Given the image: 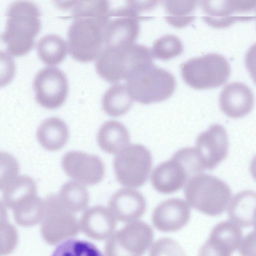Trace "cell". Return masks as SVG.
I'll return each instance as SVG.
<instances>
[{
	"mask_svg": "<svg viewBox=\"0 0 256 256\" xmlns=\"http://www.w3.org/2000/svg\"><path fill=\"white\" fill-rule=\"evenodd\" d=\"M98 75L106 82L117 84L153 64L150 50L145 46L132 43L120 46H104L96 58Z\"/></svg>",
	"mask_w": 256,
	"mask_h": 256,
	"instance_id": "cell-1",
	"label": "cell"
},
{
	"mask_svg": "<svg viewBox=\"0 0 256 256\" xmlns=\"http://www.w3.org/2000/svg\"><path fill=\"white\" fill-rule=\"evenodd\" d=\"M40 16L38 8L32 2L16 1L9 6L2 38L10 56H22L30 50L40 28Z\"/></svg>",
	"mask_w": 256,
	"mask_h": 256,
	"instance_id": "cell-2",
	"label": "cell"
},
{
	"mask_svg": "<svg viewBox=\"0 0 256 256\" xmlns=\"http://www.w3.org/2000/svg\"><path fill=\"white\" fill-rule=\"evenodd\" d=\"M184 194L190 206L210 216L222 214L232 198L231 190L226 182L216 176L202 173L188 180Z\"/></svg>",
	"mask_w": 256,
	"mask_h": 256,
	"instance_id": "cell-3",
	"label": "cell"
},
{
	"mask_svg": "<svg viewBox=\"0 0 256 256\" xmlns=\"http://www.w3.org/2000/svg\"><path fill=\"white\" fill-rule=\"evenodd\" d=\"M109 16L74 18L68 29L67 42L73 58L82 62L96 60L104 47L103 30Z\"/></svg>",
	"mask_w": 256,
	"mask_h": 256,
	"instance_id": "cell-4",
	"label": "cell"
},
{
	"mask_svg": "<svg viewBox=\"0 0 256 256\" xmlns=\"http://www.w3.org/2000/svg\"><path fill=\"white\" fill-rule=\"evenodd\" d=\"M125 84L134 100L148 104L168 99L175 90L176 82L171 73L153 64L134 73Z\"/></svg>",
	"mask_w": 256,
	"mask_h": 256,
	"instance_id": "cell-5",
	"label": "cell"
},
{
	"mask_svg": "<svg viewBox=\"0 0 256 256\" xmlns=\"http://www.w3.org/2000/svg\"><path fill=\"white\" fill-rule=\"evenodd\" d=\"M200 170L192 151L183 148L176 152L170 160L159 164L153 170L150 181L158 192L169 194L177 192Z\"/></svg>",
	"mask_w": 256,
	"mask_h": 256,
	"instance_id": "cell-6",
	"label": "cell"
},
{
	"mask_svg": "<svg viewBox=\"0 0 256 256\" xmlns=\"http://www.w3.org/2000/svg\"><path fill=\"white\" fill-rule=\"evenodd\" d=\"M184 82L192 88L204 90L218 87L230 75V66L222 55L210 53L192 58L180 65Z\"/></svg>",
	"mask_w": 256,
	"mask_h": 256,
	"instance_id": "cell-7",
	"label": "cell"
},
{
	"mask_svg": "<svg viewBox=\"0 0 256 256\" xmlns=\"http://www.w3.org/2000/svg\"><path fill=\"white\" fill-rule=\"evenodd\" d=\"M113 166L120 184L129 188H139L148 178L152 166V157L144 146L131 144L117 154Z\"/></svg>",
	"mask_w": 256,
	"mask_h": 256,
	"instance_id": "cell-8",
	"label": "cell"
},
{
	"mask_svg": "<svg viewBox=\"0 0 256 256\" xmlns=\"http://www.w3.org/2000/svg\"><path fill=\"white\" fill-rule=\"evenodd\" d=\"M44 202V213L40 226L44 240L54 245L77 235L80 230L79 222L63 207L57 195L49 194Z\"/></svg>",
	"mask_w": 256,
	"mask_h": 256,
	"instance_id": "cell-9",
	"label": "cell"
},
{
	"mask_svg": "<svg viewBox=\"0 0 256 256\" xmlns=\"http://www.w3.org/2000/svg\"><path fill=\"white\" fill-rule=\"evenodd\" d=\"M33 86L37 102L49 110L61 106L68 93V84L66 74L54 66L40 70L34 77Z\"/></svg>",
	"mask_w": 256,
	"mask_h": 256,
	"instance_id": "cell-10",
	"label": "cell"
},
{
	"mask_svg": "<svg viewBox=\"0 0 256 256\" xmlns=\"http://www.w3.org/2000/svg\"><path fill=\"white\" fill-rule=\"evenodd\" d=\"M229 146L227 132L222 126L212 124L198 134L194 147L204 170H212L226 157Z\"/></svg>",
	"mask_w": 256,
	"mask_h": 256,
	"instance_id": "cell-11",
	"label": "cell"
},
{
	"mask_svg": "<svg viewBox=\"0 0 256 256\" xmlns=\"http://www.w3.org/2000/svg\"><path fill=\"white\" fill-rule=\"evenodd\" d=\"M103 30L104 46H120L134 43L140 32L138 14L126 5L110 11Z\"/></svg>",
	"mask_w": 256,
	"mask_h": 256,
	"instance_id": "cell-12",
	"label": "cell"
},
{
	"mask_svg": "<svg viewBox=\"0 0 256 256\" xmlns=\"http://www.w3.org/2000/svg\"><path fill=\"white\" fill-rule=\"evenodd\" d=\"M61 164L68 176L82 184L95 185L104 175V166L101 159L80 151L66 152L62 157Z\"/></svg>",
	"mask_w": 256,
	"mask_h": 256,
	"instance_id": "cell-13",
	"label": "cell"
},
{
	"mask_svg": "<svg viewBox=\"0 0 256 256\" xmlns=\"http://www.w3.org/2000/svg\"><path fill=\"white\" fill-rule=\"evenodd\" d=\"M256 3V0H204L201 4L205 14L203 18L214 28H227L236 20H244L238 15L250 12L255 8Z\"/></svg>",
	"mask_w": 256,
	"mask_h": 256,
	"instance_id": "cell-14",
	"label": "cell"
},
{
	"mask_svg": "<svg viewBox=\"0 0 256 256\" xmlns=\"http://www.w3.org/2000/svg\"><path fill=\"white\" fill-rule=\"evenodd\" d=\"M190 214V206L186 201L172 198L163 201L155 208L152 220L158 230L162 232H174L188 224Z\"/></svg>",
	"mask_w": 256,
	"mask_h": 256,
	"instance_id": "cell-15",
	"label": "cell"
},
{
	"mask_svg": "<svg viewBox=\"0 0 256 256\" xmlns=\"http://www.w3.org/2000/svg\"><path fill=\"white\" fill-rule=\"evenodd\" d=\"M219 104L222 111L228 117L240 118L252 110L254 96L250 88L245 84L232 82L225 86L222 90Z\"/></svg>",
	"mask_w": 256,
	"mask_h": 256,
	"instance_id": "cell-16",
	"label": "cell"
},
{
	"mask_svg": "<svg viewBox=\"0 0 256 256\" xmlns=\"http://www.w3.org/2000/svg\"><path fill=\"white\" fill-rule=\"evenodd\" d=\"M108 207L116 220L128 223L138 220L144 214L146 204L140 192L124 188L117 190L112 196Z\"/></svg>",
	"mask_w": 256,
	"mask_h": 256,
	"instance_id": "cell-17",
	"label": "cell"
},
{
	"mask_svg": "<svg viewBox=\"0 0 256 256\" xmlns=\"http://www.w3.org/2000/svg\"><path fill=\"white\" fill-rule=\"evenodd\" d=\"M114 234L120 247L132 256H142L154 238L151 227L139 220L128 223Z\"/></svg>",
	"mask_w": 256,
	"mask_h": 256,
	"instance_id": "cell-18",
	"label": "cell"
},
{
	"mask_svg": "<svg viewBox=\"0 0 256 256\" xmlns=\"http://www.w3.org/2000/svg\"><path fill=\"white\" fill-rule=\"evenodd\" d=\"M79 225L80 230L88 237L102 240L108 239L114 232L116 219L109 209L96 206L84 212Z\"/></svg>",
	"mask_w": 256,
	"mask_h": 256,
	"instance_id": "cell-19",
	"label": "cell"
},
{
	"mask_svg": "<svg viewBox=\"0 0 256 256\" xmlns=\"http://www.w3.org/2000/svg\"><path fill=\"white\" fill-rule=\"evenodd\" d=\"M256 193L252 190H244L231 198L228 206L229 220L240 228L254 225L256 222Z\"/></svg>",
	"mask_w": 256,
	"mask_h": 256,
	"instance_id": "cell-20",
	"label": "cell"
},
{
	"mask_svg": "<svg viewBox=\"0 0 256 256\" xmlns=\"http://www.w3.org/2000/svg\"><path fill=\"white\" fill-rule=\"evenodd\" d=\"M69 137L68 127L60 118L52 116L44 120L36 130V138L41 146L49 151L61 149Z\"/></svg>",
	"mask_w": 256,
	"mask_h": 256,
	"instance_id": "cell-21",
	"label": "cell"
},
{
	"mask_svg": "<svg viewBox=\"0 0 256 256\" xmlns=\"http://www.w3.org/2000/svg\"><path fill=\"white\" fill-rule=\"evenodd\" d=\"M130 142L126 127L119 122L110 120L104 122L98 130L97 142L106 152L116 154L125 148Z\"/></svg>",
	"mask_w": 256,
	"mask_h": 256,
	"instance_id": "cell-22",
	"label": "cell"
},
{
	"mask_svg": "<svg viewBox=\"0 0 256 256\" xmlns=\"http://www.w3.org/2000/svg\"><path fill=\"white\" fill-rule=\"evenodd\" d=\"M37 187L30 177L22 175L3 191L2 200L8 208L14 210L32 198L37 196Z\"/></svg>",
	"mask_w": 256,
	"mask_h": 256,
	"instance_id": "cell-23",
	"label": "cell"
},
{
	"mask_svg": "<svg viewBox=\"0 0 256 256\" xmlns=\"http://www.w3.org/2000/svg\"><path fill=\"white\" fill-rule=\"evenodd\" d=\"M133 102L126 84L117 83L104 92L102 97V107L108 116L118 117L130 110Z\"/></svg>",
	"mask_w": 256,
	"mask_h": 256,
	"instance_id": "cell-24",
	"label": "cell"
},
{
	"mask_svg": "<svg viewBox=\"0 0 256 256\" xmlns=\"http://www.w3.org/2000/svg\"><path fill=\"white\" fill-rule=\"evenodd\" d=\"M68 51L67 42L60 36L48 34L42 37L36 44L40 59L50 66L62 62Z\"/></svg>",
	"mask_w": 256,
	"mask_h": 256,
	"instance_id": "cell-25",
	"label": "cell"
},
{
	"mask_svg": "<svg viewBox=\"0 0 256 256\" xmlns=\"http://www.w3.org/2000/svg\"><path fill=\"white\" fill-rule=\"evenodd\" d=\"M57 196L63 207L73 214L84 210L90 200L86 188L74 180L68 181L62 184Z\"/></svg>",
	"mask_w": 256,
	"mask_h": 256,
	"instance_id": "cell-26",
	"label": "cell"
},
{
	"mask_svg": "<svg viewBox=\"0 0 256 256\" xmlns=\"http://www.w3.org/2000/svg\"><path fill=\"white\" fill-rule=\"evenodd\" d=\"M197 1L167 0L164 6L166 22L174 27L181 28L190 24L194 18L192 14Z\"/></svg>",
	"mask_w": 256,
	"mask_h": 256,
	"instance_id": "cell-27",
	"label": "cell"
},
{
	"mask_svg": "<svg viewBox=\"0 0 256 256\" xmlns=\"http://www.w3.org/2000/svg\"><path fill=\"white\" fill-rule=\"evenodd\" d=\"M208 238L221 244L232 253L237 250L242 238V228L230 220L222 221L212 228Z\"/></svg>",
	"mask_w": 256,
	"mask_h": 256,
	"instance_id": "cell-28",
	"label": "cell"
},
{
	"mask_svg": "<svg viewBox=\"0 0 256 256\" xmlns=\"http://www.w3.org/2000/svg\"><path fill=\"white\" fill-rule=\"evenodd\" d=\"M12 211L14 219L18 225L24 227L34 226L43 218L44 200L36 196Z\"/></svg>",
	"mask_w": 256,
	"mask_h": 256,
	"instance_id": "cell-29",
	"label": "cell"
},
{
	"mask_svg": "<svg viewBox=\"0 0 256 256\" xmlns=\"http://www.w3.org/2000/svg\"><path fill=\"white\" fill-rule=\"evenodd\" d=\"M52 256H103L92 244L83 240L70 238L61 242Z\"/></svg>",
	"mask_w": 256,
	"mask_h": 256,
	"instance_id": "cell-30",
	"label": "cell"
},
{
	"mask_svg": "<svg viewBox=\"0 0 256 256\" xmlns=\"http://www.w3.org/2000/svg\"><path fill=\"white\" fill-rule=\"evenodd\" d=\"M182 50L180 40L174 35L168 34L155 40L150 52L152 57L166 60L180 55Z\"/></svg>",
	"mask_w": 256,
	"mask_h": 256,
	"instance_id": "cell-31",
	"label": "cell"
},
{
	"mask_svg": "<svg viewBox=\"0 0 256 256\" xmlns=\"http://www.w3.org/2000/svg\"><path fill=\"white\" fill-rule=\"evenodd\" d=\"M19 170L18 162L12 154L0 151V190L4 191L15 180Z\"/></svg>",
	"mask_w": 256,
	"mask_h": 256,
	"instance_id": "cell-32",
	"label": "cell"
},
{
	"mask_svg": "<svg viewBox=\"0 0 256 256\" xmlns=\"http://www.w3.org/2000/svg\"><path fill=\"white\" fill-rule=\"evenodd\" d=\"M150 256H187L180 244L170 238H162L150 246Z\"/></svg>",
	"mask_w": 256,
	"mask_h": 256,
	"instance_id": "cell-33",
	"label": "cell"
},
{
	"mask_svg": "<svg viewBox=\"0 0 256 256\" xmlns=\"http://www.w3.org/2000/svg\"><path fill=\"white\" fill-rule=\"evenodd\" d=\"M18 242V235L15 227L8 220L0 224V256L12 252Z\"/></svg>",
	"mask_w": 256,
	"mask_h": 256,
	"instance_id": "cell-34",
	"label": "cell"
},
{
	"mask_svg": "<svg viewBox=\"0 0 256 256\" xmlns=\"http://www.w3.org/2000/svg\"><path fill=\"white\" fill-rule=\"evenodd\" d=\"M16 64L12 56L0 50V88L8 84L16 74Z\"/></svg>",
	"mask_w": 256,
	"mask_h": 256,
	"instance_id": "cell-35",
	"label": "cell"
},
{
	"mask_svg": "<svg viewBox=\"0 0 256 256\" xmlns=\"http://www.w3.org/2000/svg\"><path fill=\"white\" fill-rule=\"evenodd\" d=\"M232 254L224 246L208 238L201 247L198 256H231Z\"/></svg>",
	"mask_w": 256,
	"mask_h": 256,
	"instance_id": "cell-36",
	"label": "cell"
},
{
	"mask_svg": "<svg viewBox=\"0 0 256 256\" xmlns=\"http://www.w3.org/2000/svg\"><path fill=\"white\" fill-rule=\"evenodd\" d=\"M256 238L254 230L242 237L238 248L240 256H256Z\"/></svg>",
	"mask_w": 256,
	"mask_h": 256,
	"instance_id": "cell-37",
	"label": "cell"
},
{
	"mask_svg": "<svg viewBox=\"0 0 256 256\" xmlns=\"http://www.w3.org/2000/svg\"><path fill=\"white\" fill-rule=\"evenodd\" d=\"M114 234L106 242L104 248L106 256H132L120 246Z\"/></svg>",
	"mask_w": 256,
	"mask_h": 256,
	"instance_id": "cell-38",
	"label": "cell"
},
{
	"mask_svg": "<svg viewBox=\"0 0 256 256\" xmlns=\"http://www.w3.org/2000/svg\"><path fill=\"white\" fill-rule=\"evenodd\" d=\"M8 221V214L4 204L0 201V224Z\"/></svg>",
	"mask_w": 256,
	"mask_h": 256,
	"instance_id": "cell-39",
	"label": "cell"
}]
</instances>
